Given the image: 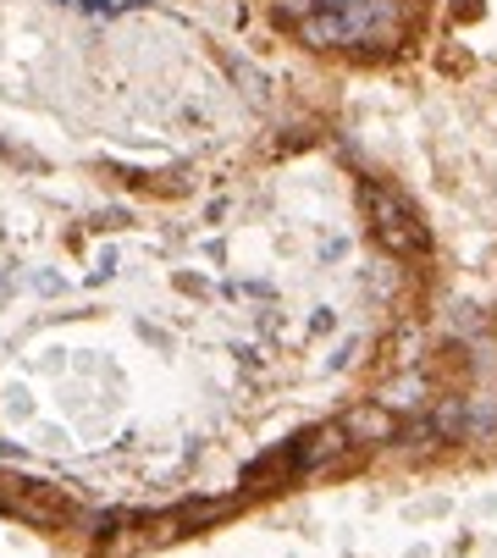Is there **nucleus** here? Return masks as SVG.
<instances>
[{"label":"nucleus","mask_w":497,"mask_h":558,"mask_svg":"<svg viewBox=\"0 0 497 558\" xmlns=\"http://www.w3.org/2000/svg\"><path fill=\"white\" fill-rule=\"evenodd\" d=\"M266 95L199 0H0V514L66 558L497 437L421 205L299 183L320 133H232Z\"/></svg>","instance_id":"1"}]
</instances>
